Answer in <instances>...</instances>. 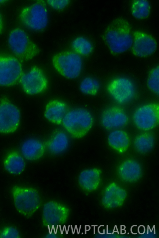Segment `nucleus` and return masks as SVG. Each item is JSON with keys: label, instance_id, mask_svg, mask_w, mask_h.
Masks as SVG:
<instances>
[{"label": "nucleus", "instance_id": "nucleus-22", "mask_svg": "<svg viewBox=\"0 0 159 238\" xmlns=\"http://www.w3.org/2000/svg\"><path fill=\"white\" fill-rule=\"evenodd\" d=\"M5 169L9 173L14 174H19L24 170L25 162L22 157L16 152L9 154L4 162Z\"/></svg>", "mask_w": 159, "mask_h": 238}, {"label": "nucleus", "instance_id": "nucleus-17", "mask_svg": "<svg viewBox=\"0 0 159 238\" xmlns=\"http://www.w3.org/2000/svg\"><path fill=\"white\" fill-rule=\"evenodd\" d=\"M101 174V170L96 168L82 171L78 178L80 187L86 192H90L95 190L100 184Z\"/></svg>", "mask_w": 159, "mask_h": 238}, {"label": "nucleus", "instance_id": "nucleus-2", "mask_svg": "<svg viewBox=\"0 0 159 238\" xmlns=\"http://www.w3.org/2000/svg\"><path fill=\"white\" fill-rule=\"evenodd\" d=\"M93 123V118L91 113L86 109L79 108L69 111L61 123L72 136L80 138L88 133L92 127Z\"/></svg>", "mask_w": 159, "mask_h": 238}, {"label": "nucleus", "instance_id": "nucleus-16", "mask_svg": "<svg viewBox=\"0 0 159 238\" xmlns=\"http://www.w3.org/2000/svg\"><path fill=\"white\" fill-rule=\"evenodd\" d=\"M68 111V107L66 103L58 100L53 99L47 104L44 116L50 121L58 125L62 123Z\"/></svg>", "mask_w": 159, "mask_h": 238}, {"label": "nucleus", "instance_id": "nucleus-3", "mask_svg": "<svg viewBox=\"0 0 159 238\" xmlns=\"http://www.w3.org/2000/svg\"><path fill=\"white\" fill-rule=\"evenodd\" d=\"M8 42L13 53L22 61L32 59L40 51L38 46L30 39L26 33L20 28L15 29L11 32Z\"/></svg>", "mask_w": 159, "mask_h": 238}, {"label": "nucleus", "instance_id": "nucleus-15", "mask_svg": "<svg viewBox=\"0 0 159 238\" xmlns=\"http://www.w3.org/2000/svg\"><path fill=\"white\" fill-rule=\"evenodd\" d=\"M126 195V192L124 189L112 183L105 188L102 198V203L107 208L119 207L123 204Z\"/></svg>", "mask_w": 159, "mask_h": 238}, {"label": "nucleus", "instance_id": "nucleus-18", "mask_svg": "<svg viewBox=\"0 0 159 238\" xmlns=\"http://www.w3.org/2000/svg\"><path fill=\"white\" fill-rule=\"evenodd\" d=\"M69 139L66 132L57 129L52 133L45 144L48 151L52 154H57L63 152L68 147Z\"/></svg>", "mask_w": 159, "mask_h": 238}, {"label": "nucleus", "instance_id": "nucleus-6", "mask_svg": "<svg viewBox=\"0 0 159 238\" xmlns=\"http://www.w3.org/2000/svg\"><path fill=\"white\" fill-rule=\"evenodd\" d=\"M20 19L26 26L36 31L44 29L48 22V15L46 3L38 0L34 3L24 8L20 15Z\"/></svg>", "mask_w": 159, "mask_h": 238}, {"label": "nucleus", "instance_id": "nucleus-34", "mask_svg": "<svg viewBox=\"0 0 159 238\" xmlns=\"http://www.w3.org/2000/svg\"><path fill=\"white\" fill-rule=\"evenodd\" d=\"M3 29V21L1 15L0 13V33L2 32Z\"/></svg>", "mask_w": 159, "mask_h": 238}, {"label": "nucleus", "instance_id": "nucleus-32", "mask_svg": "<svg viewBox=\"0 0 159 238\" xmlns=\"http://www.w3.org/2000/svg\"><path fill=\"white\" fill-rule=\"evenodd\" d=\"M131 231L133 234H137L138 233V227L136 225L133 226L131 228Z\"/></svg>", "mask_w": 159, "mask_h": 238}, {"label": "nucleus", "instance_id": "nucleus-12", "mask_svg": "<svg viewBox=\"0 0 159 238\" xmlns=\"http://www.w3.org/2000/svg\"><path fill=\"white\" fill-rule=\"evenodd\" d=\"M23 73L21 64L17 59L0 56V86L14 84Z\"/></svg>", "mask_w": 159, "mask_h": 238}, {"label": "nucleus", "instance_id": "nucleus-24", "mask_svg": "<svg viewBox=\"0 0 159 238\" xmlns=\"http://www.w3.org/2000/svg\"><path fill=\"white\" fill-rule=\"evenodd\" d=\"M132 15L138 19H143L148 17L151 11V5L147 0H134L131 7Z\"/></svg>", "mask_w": 159, "mask_h": 238}, {"label": "nucleus", "instance_id": "nucleus-10", "mask_svg": "<svg viewBox=\"0 0 159 238\" xmlns=\"http://www.w3.org/2000/svg\"><path fill=\"white\" fill-rule=\"evenodd\" d=\"M159 106L157 103H151L142 106L135 111L133 121L136 126L143 130H148L158 124Z\"/></svg>", "mask_w": 159, "mask_h": 238}, {"label": "nucleus", "instance_id": "nucleus-23", "mask_svg": "<svg viewBox=\"0 0 159 238\" xmlns=\"http://www.w3.org/2000/svg\"><path fill=\"white\" fill-rule=\"evenodd\" d=\"M155 143L154 136L151 133L146 132L138 135L135 138L134 147L139 152L145 154L151 151Z\"/></svg>", "mask_w": 159, "mask_h": 238}, {"label": "nucleus", "instance_id": "nucleus-28", "mask_svg": "<svg viewBox=\"0 0 159 238\" xmlns=\"http://www.w3.org/2000/svg\"><path fill=\"white\" fill-rule=\"evenodd\" d=\"M20 237L18 231L13 227H6L0 232V238H18Z\"/></svg>", "mask_w": 159, "mask_h": 238}, {"label": "nucleus", "instance_id": "nucleus-9", "mask_svg": "<svg viewBox=\"0 0 159 238\" xmlns=\"http://www.w3.org/2000/svg\"><path fill=\"white\" fill-rule=\"evenodd\" d=\"M20 120L18 108L6 98H2L0 102V132H14L18 127Z\"/></svg>", "mask_w": 159, "mask_h": 238}, {"label": "nucleus", "instance_id": "nucleus-31", "mask_svg": "<svg viewBox=\"0 0 159 238\" xmlns=\"http://www.w3.org/2000/svg\"><path fill=\"white\" fill-rule=\"evenodd\" d=\"M145 228L143 225H140L138 227V233L140 234H144L145 232Z\"/></svg>", "mask_w": 159, "mask_h": 238}, {"label": "nucleus", "instance_id": "nucleus-29", "mask_svg": "<svg viewBox=\"0 0 159 238\" xmlns=\"http://www.w3.org/2000/svg\"><path fill=\"white\" fill-rule=\"evenodd\" d=\"M51 7L56 10H61L65 8L69 3V0H49L47 1Z\"/></svg>", "mask_w": 159, "mask_h": 238}, {"label": "nucleus", "instance_id": "nucleus-14", "mask_svg": "<svg viewBox=\"0 0 159 238\" xmlns=\"http://www.w3.org/2000/svg\"><path fill=\"white\" fill-rule=\"evenodd\" d=\"M101 121L103 126L110 130L125 126L128 122V118L121 108L114 106L109 108L103 112Z\"/></svg>", "mask_w": 159, "mask_h": 238}, {"label": "nucleus", "instance_id": "nucleus-11", "mask_svg": "<svg viewBox=\"0 0 159 238\" xmlns=\"http://www.w3.org/2000/svg\"><path fill=\"white\" fill-rule=\"evenodd\" d=\"M107 90L113 99L120 104L130 101L135 96V87L128 78L120 77L115 79L108 85Z\"/></svg>", "mask_w": 159, "mask_h": 238}, {"label": "nucleus", "instance_id": "nucleus-7", "mask_svg": "<svg viewBox=\"0 0 159 238\" xmlns=\"http://www.w3.org/2000/svg\"><path fill=\"white\" fill-rule=\"evenodd\" d=\"M69 214V209L66 205L55 201H48L42 209L43 224L49 227L63 225L67 220Z\"/></svg>", "mask_w": 159, "mask_h": 238}, {"label": "nucleus", "instance_id": "nucleus-30", "mask_svg": "<svg viewBox=\"0 0 159 238\" xmlns=\"http://www.w3.org/2000/svg\"><path fill=\"white\" fill-rule=\"evenodd\" d=\"M60 235L57 233H48L46 234L45 235V237L48 238H55L59 237Z\"/></svg>", "mask_w": 159, "mask_h": 238}, {"label": "nucleus", "instance_id": "nucleus-35", "mask_svg": "<svg viewBox=\"0 0 159 238\" xmlns=\"http://www.w3.org/2000/svg\"><path fill=\"white\" fill-rule=\"evenodd\" d=\"M5 0H0V3L3 2L5 1Z\"/></svg>", "mask_w": 159, "mask_h": 238}, {"label": "nucleus", "instance_id": "nucleus-13", "mask_svg": "<svg viewBox=\"0 0 159 238\" xmlns=\"http://www.w3.org/2000/svg\"><path fill=\"white\" fill-rule=\"evenodd\" d=\"M133 42L132 51L135 55L141 57L149 56L156 51L157 43L151 35L139 30L133 33Z\"/></svg>", "mask_w": 159, "mask_h": 238}, {"label": "nucleus", "instance_id": "nucleus-21", "mask_svg": "<svg viewBox=\"0 0 159 238\" xmlns=\"http://www.w3.org/2000/svg\"><path fill=\"white\" fill-rule=\"evenodd\" d=\"M108 141L111 148L120 153H123L127 150L129 143L127 134L120 130L111 132L108 135Z\"/></svg>", "mask_w": 159, "mask_h": 238}, {"label": "nucleus", "instance_id": "nucleus-26", "mask_svg": "<svg viewBox=\"0 0 159 238\" xmlns=\"http://www.w3.org/2000/svg\"><path fill=\"white\" fill-rule=\"evenodd\" d=\"M100 87L98 81L95 79L90 77L84 78L80 86V90L83 93L90 95L97 94Z\"/></svg>", "mask_w": 159, "mask_h": 238}, {"label": "nucleus", "instance_id": "nucleus-1", "mask_svg": "<svg viewBox=\"0 0 159 238\" xmlns=\"http://www.w3.org/2000/svg\"><path fill=\"white\" fill-rule=\"evenodd\" d=\"M102 38L111 54L116 55L126 51L133 42L129 23L121 17L114 19L107 27Z\"/></svg>", "mask_w": 159, "mask_h": 238}, {"label": "nucleus", "instance_id": "nucleus-4", "mask_svg": "<svg viewBox=\"0 0 159 238\" xmlns=\"http://www.w3.org/2000/svg\"><path fill=\"white\" fill-rule=\"evenodd\" d=\"M11 192L16 209L25 217H30L40 207L41 199L35 189L15 186Z\"/></svg>", "mask_w": 159, "mask_h": 238}, {"label": "nucleus", "instance_id": "nucleus-33", "mask_svg": "<svg viewBox=\"0 0 159 238\" xmlns=\"http://www.w3.org/2000/svg\"><path fill=\"white\" fill-rule=\"evenodd\" d=\"M105 227L104 226L101 225L99 227L98 231L100 234H104L106 230Z\"/></svg>", "mask_w": 159, "mask_h": 238}, {"label": "nucleus", "instance_id": "nucleus-20", "mask_svg": "<svg viewBox=\"0 0 159 238\" xmlns=\"http://www.w3.org/2000/svg\"><path fill=\"white\" fill-rule=\"evenodd\" d=\"M45 146L40 141L33 138L26 140L21 147V152L26 159L34 161L40 158L43 155Z\"/></svg>", "mask_w": 159, "mask_h": 238}, {"label": "nucleus", "instance_id": "nucleus-25", "mask_svg": "<svg viewBox=\"0 0 159 238\" xmlns=\"http://www.w3.org/2000/svg\"><path fill=\"white\" fill-rule=\"evenodd\" d=\"M71 46L74 51L80 55L86 56L93 51V46L91 42L83 37H79L72 42Z\"/></svg>", "mask_w": 159, "mask_h": 238}, {"label": "nucleus", "instance_id": "nucleus-27", "mask_svg": "<svg viewBox=\"0 0 159 238\" xmlns=\"http://www.w3.org/2000/svg\"><path fill=\"white\" fill-rule=\"evenodd\" d=\"M147 85L151 90L158 95L159 90V68L157 66L151 71L147 81Z\"/></svg>", "mask_w": 159, "mask_h": 238}, {"label": "nucleus", "instance_id": "nucleus-8", "mask_svg": "<svg viewBox=\"0 0 159 238\" xmlns=\"http://www.w3.org/2000/svg\"><path fill=\"white\" fill-rule=\"evenodd\" d=\"M20 79L24 91L30 95L42 93L46 90L48 85L43 71L36 66L32 67L27 73H23Z\"/></svg>", "mask_w": 159, "mask_h": 238}, {"label": "nucleus", "instance_id": "nucleus-19", "mask_svg": "<svg viewBox=\"0 0 159 238\" xmlns=\"http://www.w3.org/2000/svg\"><path fill=\"white\" fill-rule=\"evenodd\" d=\"M118 172L122 180L129 182L137 181L141 177L142 174L140 164L136 161L131 159L123 162L120 165Z\"/></svg>", "mask_w": 159, "mask_h": 238}, {"label": "nucleus", "instance_id": "nucleus-5", "mask_svg": "<svg viewBox=\"0 0 159 238\" xmlns=\"http://www.w3.org/2000/svg\"><path fill=\"white\" fill-rule=\"evenodd\" d=\"M52 62L55 69L61 75L73 79L80 75L83 62L80 55L74 51H65L55 54Z\"/></svg>", "mask_w": 159, "mask_h": 238}]
</instances>
